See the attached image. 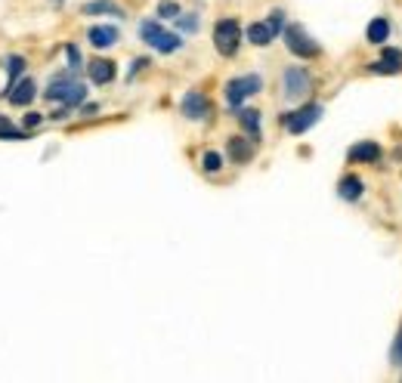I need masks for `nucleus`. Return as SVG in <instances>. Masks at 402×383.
<instances>
[{"mask_svg":"<svg viewBox=\"0 0 402 383\" xmlns=\"http://www.w3.org/2000/svg\"><path fill=\"white\" fill-rule=\"evenodd\" d=\"M44 96L50 99V103H59V105H81L84 99H87V90H84L81 81H75V75L71 71H62V75H53L44 90Z\"/></svg>","mask_w":402,"mask_h":383,"instance_id":"1","label":"nucleus"},{"mask_svg":"<svg viewBox=\"0 0 402 383\" xmlns=\"http://www.w3.org/2000/svg\"><path fill=\"white\" fill-rule=\"evenodd\" d=\"M140 38L149 43L152 50H158V53H177L179 47H183V38L174 31H168V28L161 25L158 19H146L140 25Z\"/></svg>","mask_w":402,"mask_h":383,"instance_id":"2","label":"nucleus"},{"mask_svg":"<svg viewBox=\"0 0 402 383\" xmlns=\"http://www.w3.org/2000/svg\"><path fill=\"white\" fill-rule=\"evenodd\" d=\"M214 47H217V53L226 56V59H232V56L239 53V47H241L239 19H220L217 25H214Z\"/></svg>","mask_w":402,"mask_h":383,"instance_id":"3","label":"nucleus"},{"mask_svg":"<svg viewBox=\"0 0 402 383\" xmlns=\"http://www.w3.org/2000/svg\"><path fill=\"white\" fill-rule=\"evenodd\" d=\"M313 90V77L306 68H297V65H291V68H285L282 75V93L285 99H291V103H300V99H306V93Z\"/></svg>","mask_w":402,"mask_h":383,"instance_id":"4","label":"nucleus"},{"mask_svg":"<svg viewBox=\"0 0 402 383\" xmlns=\"http://www.w3.org/2000/svg\"><path fill=\"white\" fill-rule=\"evenodd\" d=\"M260 90H263V77H260V75L232 77V81L226 84V103L232 105V108H239L248 96H254V93H260Z\"/></svg>","mask_w":402,"mask_h":383,"instance_id":"5","label":"nucleus"},{"mask_svg":"<svg viewBox=\"0 0 402 383\" xmlns=\"http://www.w3.org/2000/svg\"><path fill=\"white\" fill-rule=\"evenodd\" d=\"M285 47H288L294 56H300V59H315V56L322 53V47L300 25H288V28H285Z\"/></svg>","mask_w":402,"mask_h":383,"instance_id":"6","label":"nucleus"},{"mask_svg":"<svg viewBox=\"0 0 402 383\" xmlns=\"http://www.w3.org/2000/svg\"><path fill=\"white\" fill-rule=\"evenodd\" d=\"M322 112H325L322 105L310 103V105L297 108V112H291L288 118H285V127H288V133H291V136H300V133H306V130H310L313 124H319Z\"/></svg>","mask_w":402,"mask_h":383,"instance_id":"7","label":"nucleus"},{"mask_svg":"<svg viewBox=\"0 0 402 383\" xmlns=\"http://www.w3.org/2000/svg\"><path fill=\"white\" fill-rule=\"evenodd\" d=\"M179 112H183L189 121H204L207 114H211V99H207L201 90H189L183 96V103H179Z\"/></svg>","mask_w":402,"mask_h":383,"instance_id":"8","label":"nucleus"},{"mask_svg":"<svg viewBox=\"0 0 402 383\" xmlns=\"http://www.w3.org/2000/svg\"><path fill=\"white\" fill-rule=\"evenodd\" d=\"M347 158L353 164H378L380 158H384V149H380L375 140H362V142H356V146L350 149Z\"/></svg>","mask_w":402,"mask_h":383,"instance_id":"9","label":"nucleus"},{"mask_svg":"<svg viewBox=\"0 0 402 383\" xmlns=\"http://www.w3.org/2000/svg\"><path fill=\"white\" fill-rule=\"evenodd\" d=\"M34 93H38V84L31 77H22V81H16L13 87H6L3 96L10 99V105H28L34 99Z\"/></svg>","mask_w":402,"mask_h":383,"instance_id":"10","label":"nucleus"},{"mask_svg":"<svg viewBox=\"0 0 402 383\" xmlns=\"http://www.w3.org/2000/svg\"><path fill=\"white\" fill-rule=\"evenodd\" d=\"M118 28L114 25H93L90 31H87V40L93 43V47L96 50H109V47H114V43H118Z\"/></svg>","mask_w":402,"mask_h":383,"instance_id":"11","label":"nucleus"},{"mask_svg":"<svg viewBox=\"0 0 402 383\" xmlns=\"http://www.w3.org/2000/svg\"><path fill=\"white\" fill-rule=\"evenodd\" d=\"M371 71L375 75H399L402 71V53L399 50H384V56H380L378 62H371Z\"/></svg>","mask_w":402,"mask_h":383,"instance_id":"12","label":"nucleus"},{"mask_svg":"<svg viewBox=\"0 0 402 383\" xmlns=\"http://www.w3.org/2000/svg\"><path fill=\"white\" fill-rule=\"evenodd\" d=\"M87 75H90V81L99 84V87L112 84L114 81V62L112 59H93L87 65Z\"/></svg>","mask_w":402,"mask_h":383,"instance_id":"13","label":"nucleus"},{"mask_svg":"<svg viewBox=\"0 0 402 383\" xmlns=\"http://www.w3.org/2000/svg\"><path fill=\"white\" fill-rule=\"evenodd\" d=\"M229 158H232V164H248L251 158H254V140L232 136V140H229Z\"/></svg>","mask_w":402,"mask_h":383,"instance_id":"14","label":"nucleus"},{"mask_svg":"<svg viewBox=\"0 0 402 383\" xmlns=\"http://www.w3.org/2000/svg\"><path fill=\"white\" fill-rule=\"evenodd\" d=\"M365 38H368V43H375V47H380L384 40H390V19L375 16L368 22V28H365Z\"/></svg>","mask_w":402,"mask_h":383,"instance_id":"15","label":"nucleus"},{"mask_svg":"<svg viewBox=\"0 0 402 383\" xmlns=\"http://www.w3.org/2000/svg\"><path fill=\"white\" fill-rule=\"evenodd\" d=\"M365 192V183L356 177V173H350V177H343L341 183H337V195H341L343 201H359Z\"/></svg>","mask_w":402,"mask_h":383,"instance_id":"16","label":"nucleus"},{"mask_svg":"<svg viewBox=\"0 0 402 383\" xmlns=\"http://www.w3.org/2000/svg\"><path fill=\"white\" fill-rule=\"evenodd\" d=\"M84 16H124V6H118L114 0H90L84 3Z\"/></svg>","mask_w":402,"mask_h":383,"instance_id":"17","label":"nucleus"},{"mask_svg":"<svg viewBox=\"0 0 402 383\" xmlns=\"http://www.w3.org/2000/svg\"><path fill=\"white\" fill-rule=\"evenodd\" d=\"M239 124H241V130L248 133V140H260V112L257 108H241L239 112Z\"/></svg>","mask_w":402,"mask_h":383,"instance_id":"18","label":"nucleus"},{"mask_svg":"<svg viewBox=\"0 0 402 383\" xmlns=\"http://www.w3.org/2000/svg\"><path fill=\"white\" fill-rule=\"evenodd\" d=\"M248 40L254 47H269L276 40V31L269 28V22H254V25H248Z\"/></svg>","mask_w":402,"mask_h":383,"instance_id":"19","label":"nucleus"},{"mask_svg":"<svg viewBox=\"0 0 402 383\" xmlns=\"http://www.w3.org/2000/svg\"><path fill=\"white\" fill-rule=\"evenodd\" d=\"M25 56H16V53H13V56H3V68H6V77H10V81H6V87H13V84H16L19 81V75H22V71H25Z\"/></svg>","mask_w":402,"mask_h":383,"instance_id":"20","label":"nucleus"},{"mask_svg":"<svg viewBox=\"0 0 402 383\" xmlns=\"http://www.w3.org/2000/svg\"><path fill=\"white\" fill-rule=\"evenodd\" d=\"M0 140H13V142H19V140H25V130H19L10 118H6V114H0Z\"/></svg>","mask_w":402,"mask_h":383,"instance_id":"21","label":"nucleus"},{"mask_svg":"<svg viewBox=\"0 0 402 383\" xmlns=\"http://www.w3.org/2000/svg\"><path fill=\"white\" fill-rule=\"evenodd\" d=\"M201 167H204V173H220L223 170V155H220V151H204Z\"/></svg>","mask_w":402,"mask_h":383,"instance_id":"22","label":"nucleus"},{"mask_svg":"<svg viewBox=\"0 0 402 383\" xmlns=\"http://www.w3.org/2000/svg\"><path fill=\"white\" fill-rule=\"evenodd\" d=\"M179 16V3H174V0H161L158 3V19H177Z\"/></svg>","mask_w":402,"mask_h":383,"instance_id":"23","label":"nucleus"},{"mask_svg":"<svg viewBox=\"0 0 402 383\" xmlns=\"http://www.w3.org/2000/svg\"><path fill=\"white\" fill-rule=\"evenodd\" d=\"M267 22H269V28H272L276 34H282V31H285V13H282V10H272Z\"/></svg>","mask_w":402,"mask_h":383,"instance_id":"24","label":"nucleus"},{"mask_svg":"<svg viewBox=\"0 0 402 383\" xmlns=\"http://www.w3.org/2000/svg\"><path fill=\"white\" fill-rule=\"evenodd\" d=\"M390 359H393V365H396V368H402V324H399V334H396V340H393Z\"/></svg>","mask_w":402,"mask_h":383,"instance_id":"25","label":"nucleus"},{"mask_svg":"<svg viewBox=\"0 0 402 383\" xmlns=\"http://www.w3.org/2000/svg\"><path fill=\"white\" fill-rule=\"evenodd\" d=\"M66 56H68V68H71V71L81 68V53H77L75 43H68V47H66Z\"/></svg>","mask_w":402,"mask_h":383,"instance_id":"26","label":"nucleus"},{"mask_svg":"<svg viewBox=\"0 0 402 383\" xmlns=\"http://www.w3.org/2000/svg\"><path fill=\"white\" fill-rule=\"evenodd\" d=\"M179 28H186V31H195V28H198V16H186L183 19V13H179Z\"/></svg>","mask_w":402,"mask_h":383,"instance_id":"27","label":"nucleus"},{"mask_svg":"<svg viewBox=\"0 0 402 383\" xmlns=\"http://www.w3.org/2000/svg\"><path fill=\"white\" fill-rule=\"evenodd\" d=\"M40 121H44V114H38V112H31V114H25V130H31V127H38Z\"/></svg>","mask_w":402,"mask_h":383,"instance_id":"28","label":"nucleus"},{"mask_svg":"<svg viewBox=\"0 0 402 383\" xmlns=\"http://www.w3.org/2000/svg\"><path fill=\"white\" fill-rule=\"evenodd\" d=\"M146 65H149V59H136L133 65H131V77L136 75V71H140V68H146Z\"/></svg>","mask_w":402,"mask_h":383,"instance_id":"29","label":"nucleus"}]
</instances>
